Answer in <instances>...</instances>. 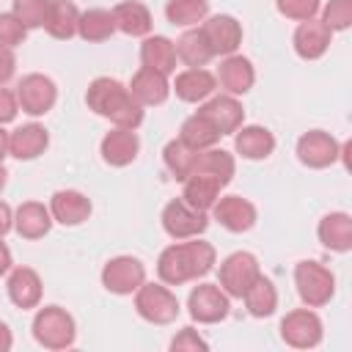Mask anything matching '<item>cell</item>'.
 <instances>
[{"label": "cell", "instance_id": "obj_8", "mask_svg": "<svg viewBox=\"0 0 352 352\" xmlns=\"http://www.w3.org/2000/svg\"><path fill=\"white\" fill-rule=\"evenodd\" d=\"M280 338L289 344V346H297V349H311L322 341V322L314 311L308 308H297V311H289L280 322Z\"/></svg>", "mask_w": 352, "mask_h": 352}, {"label": "cell", "instance_id": "obj_49", "mask_svg": "<svg viewBox=\"0 0 352 352\" xmlns=\"http://www.w3.org/2000/svg\"><path fill=\"white\" fill-rule=\"evenodd\" d=\"M6 179H8V173H6V168L0 165V192H3V187H6Z\"/></svg>", "mask_w": 352, "mask_h": 352}, {"label": "cell", "instance_id": "obj_42", "mask_svg": "<svg viewBox=\"0 0 352 352\" xmlns=\"http://www.w3.org/2000/svg\"><path fill=\"white\" fill-rule=\"evenodd\" d=\"M170 349H173V352H182V349H206V341H204L192 327H184V330L170 341Z\"/></svg>", "mask_w": 352, "mask_h": 352}, {"label": "cell", "instance_id": "obj_35", "mask_svg": "<svg viewBox=\"0 0 352 352\" xmlns=\"http://www.w3.org/2000/svg\"><path fill=\"white\" fill-rule=\"evenodd\" d=\"M220 138H223V135H220L201 113H192V116L182 124V135H179V140H184V143H187L190 148H195V151L212 148Z\"/></svg>", "mask_w": 352, "mask_h": 352}, {"label": "cell", "instance_id": "obj_6", "mask_svg": "<svg viewBox=\"0 0 352 352\" xmlns=\"http://www.w3.org/2000/svg\"><path fill=\"white\" fill-rule=\"evenodd\" d=\"M206 226H209L206 212L190 206L184 198L170 201V204H165V209H162V228H165V234L173 236V239H192V236L204 234Z\"/></svg>", "mask_w": 352, "mask_h": 352}, {"label": "cell", "instance_id": "obj_36", "mask_svg": "<svg viewBox=\"0 0 352 352\" xmlns=\"http://www.w3.org/2000/svg\"><path fill=\"white\" fill-rule=\"evenodd\" d=\"M206 14H209V0H168V6H165L168 22L179 25V28L198 25Z\"/></svg>", "mask_w": 352, "mask_h": 352}, {"label": "cell", "instance_id": "obj_17", "mask_svg": "<svg viewBox=\"0 0 352 352\" xmlns=\"http://www.w3.org/2000/svg\"><path fill=\"white\" fill-rule=\"evenodd\" d=\"M138 148H140V140L135 129H126V126H116L102 138V160L116 168L129 165L138 157Z\"/></svg>", "mask_w": 352, "mask_h": 352}, {"label": "cell", "instance_id": "obj_46", "mask_svg": "<svg viewBox=\"0 0 352 352\" xmlns=\"http://www.w3.org/2000/svg\"><path fill=\"white\" fill-rule=\"evenodd\" d=\"M11 270V250L6 248V242H0V275H6Z\"/></svg>", "mask_w": 352, "mask_h": 352}, {"label": "cell", "instance_id": "obj_23", "mask_svg": "<svg viewBox=\"0 0 352 352\" xmlns=\"http://www.w3.org/2000/svg\"><path fill=\"white\" fill-rule=\"evenodd\" d=\"M50 226H52V214H50V209H47L44 204H38V201H25V204L16 209V214H14V228H16V234L25 236V239H38V236H44V234L50 231Z\"/></svg>", "mask_w": 352, "mask_h": 352}, {"label": "cell", "instance_id": "obj_10", "mask_svg": "<svg viewBox=\"0 0 352 352\" xmlns=\"http://www.w3.org/2000/svg\"><path fill=\"white\" fill-rule=\"evenodd\" d=\"M146 280V270L135 256H116L102 270V283L113 294H132Z\"/></svg>", "mask_w": 352, "mask_h": 352}, {"label": "cell", "instance_id": "obj_25", "mask_svg": "<svg viewBox=\"0 0 352 352\" xmlns=\"http://www.w3.org/2000/svg\"><path fill=\"white\" fill-rule=\"evenodd\" d=\"M234 146H236V151H239L245 160H264V157L272 154L275 138H272L270 129H264V126H258V124H250V126H239V129H236Z\"/></svg>", "mask_w": 352, "mask_h": 352}, {"label": "cell", "instance_id": "obj_19", "mask_svg": "<svg viewBox=\"0 0 352 352\" xmlns=\"http://www.w3.org/2000/svg\"><path fill=\"white\" fill-rule=\"evenodd\" d=\"M47 143L50 135L41 124H25L8 135V154H14L16 160H36L38 154H44Z\"/></svg>", "mask_w": 352, "mask_h": 352}, {"label": "cell", "instance_id": "obj_11", "mask_svg": "<svg viewBox=\"0 0 352 352\" xmlns=\"http://www.w3.org/2000/svg\"><path fill=\"white\" fill-rule=\"evenodd\" d=\"M55 99H58V88L44 74H28L16 88V104L30 116H44L47 110H52Z\"/></svg>", "mask_w": 352, "mask_h": 352}, {"label": "cell", "instance_id": "obj_3", "mask_svg": "<svg viewBox=\"0 0 352 352\" xmlns=\"http://www.w3.org/2000/svg\"><path fill=\"white\" fill-rule=\"evenodd\" d=\"M294 286H297L300 300L308 308H319V305L330 302V297L336 292V278L319 261H300L294 267Z\"/></svg>", "mask_w": 352, "mask_h": 352}, {"label": "cell", "instance_id": "obj_5", "mask_svg": "<svg viewBox=\"0 0 352 352\" xmlns=\"http://www.w3.org/2000/svg\"><path fill=\"white\" fill-rule=\"evenodd\" d=\"M135 308L138 314L151 322V324H168L179 316V300L160 283H140L135 294Z\"/></svg>", "mask_w": 352, "mask_h": 352}, {"label": "cell", "instance_id": "obj_33", "mask_svg": "<svg viewBox=\"0 0 352 352\" xmlns=\"http://www.w3.org/2000/svg\"><path fill=\"white\" fill-rule=\"evenodd\" d=\"M190 173H209V176L220 179L223 184H228L231 176H234V157L223 148H204V151L195 154V162H192Z\"/></svg>", "mask_w": 352, "mask_h": 352}, {"label": "cell", "instance_id": "obj_16", "mask_svg": "<svg viewBox=\"0 0 352 352\" xmlns=\"http://www.w3.org/2000/svg\"><path fill=\"white\" fill-rule=\"evenodd\" d=\"M330 38H333V30L322 19H305L294 30V50H297L300 58L316 60V58H322L327 52Z\"/></svg>", "mask_w": 352, "mask_h": 352}, {"label": "cell", "instance_id": "obj_1", "mask_svg": "<svg viewBox=\"0 0 352 352\" xmlns=\"http://www.w3.org/2000/svg\"><path fill=\"white\" fill-rule=\"evenodd\" d=\"M85 102H88V107H91L96 116L110 118L116 126L138 129L140 121H143V104L129 94L126 85H121V82L113 80V77H96V80L88 85Z\"/></svg>", "mask_w": 352, "mask_h": 352}, {"label": "cell", "instance_id": "obj_21", "mask_svg": "<svg viewBox=\"0 0 352 352\" xmlns=\"http://www.w3.org/2000/svg\"><path fill=\"white\" fill-rule=\"evenodd\" d=\"M168 91H170L168 77L154 72V69H148V66L138 69L135 77H132V85H129V94L140 104H162L168 99Z\"/></svg>", "mask_w": 352, "mask_h": 352}, {"label": "cell", "instance_id": "obj_39", "mask_svg": "<svg viewBox=\"0 0 352 352\" xmlns=\"http://www.w3.org/2000/svg\"><path fill=\"white\" fill-rule=\"evenodd\" d=\"M322 22L330 30H346L352 25V0H330L322 11Z\"/></svg>", "mask_w": 352, "mask_h": 352}, {"label": "cell", "instance_id": "obj_15", "mask_svg": "<svg viewBox=\"0 0 352 352\" xmlns=\"http://www.w3.org/2000/svg\"><path fill=\"white\" fill-rule=\"evenodd\" d=\"M212 212H214V220L223 228L234 231V234H242V231L253 228V223H256V206L248 198H242V195L217 198L214 206H212Z\"/></svg>", "mask_w": 352, "mask_h": 352}, {"label": "cell", "instance_id": "obj_29", "mask_svg": "<svg viewBox=\"0 0 352 352\" xmlns=\"http://www.w3.org/2000/svg\"><path fill=\"white\" fill-rule=\"evenodd\" d=\"M113 19H116V30L126 36H146L151 30V11L138 0L118 3L113 8Z\"/></svg>", "mask_w": 352, "mask_h": 352}, {"label": "cell", "instance_id": "obj_2", "mask_svg": "<svg viewBox=\"0 0 352 352\" xmlns=\"http://www.w3.org/2000/svg\"><path fill=\"white\" fill-rule=\"evenodd\" d=\"M214 264V248L209 242L192 239V242H179L170 245L160 253L157 258V275L168 286H179L195 278H204Z\"/></svg>", "mask_w": 352, "mask_h": 352}, {"label": "cell", "instance_id": "obj_41", "mask_svg": "<svg viewBox=\"0 0 352 352\" xmlns=\"http://www.w3.org/2000/svg\"><path fill=\"white\" fill-rule=\"evenodd\" d=\"M28 28L14 16V14H0V44L3 47H16L22 44Z\"/></svg>", "mask_w": 352, "mask_h": 352}, {"label": "cell", "instance_id": "obj_18", "mask_svg": "<svg viewBox=\"0 0 352 352\" xmlns=\"http://www.w3.org/2000/svg\"><path fill=\"white\" fill-rule=\"evenodd\" d=\"M50 214L60 226H80L91 214V201L77 190H58L50 198Z\"/></svg>", "mask_w": 352, "mask_h": 352}, {"label": "cell", "instance_id": "obj_20", "mask_svg": "<svg viewBox=\"0 0 352 352\" xmlns=\"http://www.w3.org/2000/svg\"><path fill=\"white\" fill-rule=\"evenodd\" d=\"M316 234H319V242L327 250L346 253L352 248V217L344 214V212H330L319 220Z\"/></svg>", "mask_w": 352, "mask_h": 352}, {"label": "cell", "instance_id": "obj_27", "mask_svg": "<svg viewBox=\"0 0 352 352\" xmlns=\"http://www.w3.org/2000/svg\"><path fill=\"white\" fill-rule=\"evenodd\" d=\"M140 60H143V66L168 77L176 69V47L165 36H148L140 44Z\"/></svg>", "mask_w": 352, "mask_h": 352}, {"label": "cell", "instance_id": "obj_9", "mask_svg": "<svg viewBox=\"0 0 352 352\" xmlns=\"http://www.w3.org/2000/svg\"><path fill=\"white\" fill-rule=\"evenodd\" d=\"M190 316L201 324H214L228 316V294L217 283H201L190 292L187 300Z\"/></svg>", "mask_w": 352, "mask_h": 352}, {"label": "cell", "instance_id": "obj_32", "mask_svg": "<svg viewBox=\"0 0 352 352\" xmlns=\"http://www.w3.org/2000/svg\"><path fill=\"white\" fill-rule=\"evenodd\" d=\"M113 30H116L113 11H104V8H88L77 19V33L82 41H107Z\"/></svg>", "mask_w": 352, "mask_h": 352}, {"label": "cell", "instance_id": "obj_13", "mask_svg": "<svg viewBox=\"0 0 352 352\" xmlns=\"http://www.w3.org/2000/svg\"><path fill=\"white\" fill-rule=\"evenodd\" d=\"M338 154H341V148H338L336 138L322 129H311L297 140V157L308 168H327L338 160Z\"/></svg>", "mask_w": 352, "mask_h": 352}, {"label": "cell", "instance_id": "obj_47", "mask_svg": "<svg viewBox=\"0 0 352 352\" xmlns=\"http://www.w3.org/2000/svg\"><path fill=\"white\" fill-rule=\"evenodd\" d=\"M11 330H8V324H3L0 322V352H6V349H11Z\"/></svg>", "mask_w": 352, "mask_h": 352}, {"label": "cell", "instance_id": "obj_22", "mask_svg": "<svg viewBox=\"0 0 352 352\" xmlns=\"http://www.w3.org/2000/svg\"><path fill=\"white\" fill-rule=\"evenodd\" d=\"M217 80H220V85L231 96H236V94H248L250 91L256 74H253V66H250L248 58H242V55H226V60L217 69Z\"/></svg>", "mask_w": 352, "mask_h": 352}, {"label": "cell", "instance_id": "obj_37", "mask_svg": "<svg viewBox=\"0 0 352 352\" xmlns=\"http://www.w3.org/2000/svg\"><path fill=\"white\" fill-rule=\"evenodd\" d=\"M195 148H190L184 140H170L165 148H162V160H165V168L179 179L184 182L192 170V162H195Z\"/></svg>", "mask_w": 352, "mask_h": 352}, {"label": "cell", "instance_id": "obj_34", "mask_svg": "<svg viewBox=\"0 0 352 352\" xmlns=\"http://www.w3.org/2000/svg\"><path fill=\"white\" fill-rule=\"evenodd\" d=\"M173 47H176V58H179L184 66H190V69L206 66L209 58H212V50H209V44H206V38L201 36V30H187V33H182Z\"/></svg>", "mask_w": 352, "mask_h": 352}, {"label": "cell", "instance_id": "obj_44", "mask_svg": "<svg viewBox=\"0 0 352 352\" xmlns=\"http://www.w3.org/2000/svg\"><path fill=\"white\" fill-rule=\"evenodd\" d=\"M14 69H16V60H14L11 47H3L0 44V85H6L14 77Z\"/></svg>", "mask_w": 352, "mask_h": 352}, {"label": "cell", "instance_id": "obj_14", "mask_svg": "<svg viewBox=\"0 0 352 352\" xmlns=\"http://www.w3.org/2000/svg\"><path fill=\"white\" fill-rule=\"evenodd\" d=\"M198 113H201L220 135L236 132V129L242 126V121H245V110H242V104H239L231 94H226V96H212L206 104L198 107Z\"/></svg>", "mask_w": 352, "mask_h": 352}, {"label": "cell", "instance_id": "obj_31", "mask_svg": "<svg viewBox=\"0 0 352 352\" xmlns=\"http://www.w3.org/2000/svg\"><path fill=\"white\" fill-rule=\"evenodd\" d=\"M242 297H245V305H248L250 316H258V319L275 314V308H278V292H275L272 280L264 278V275H258V278L248 286V292H245Z\"/></svg>", "mask_w": 352, "mask_h": 352}, {"label": "cell", "instance_id": "obj_26", "mask_svg": "<svg viewBox=\"0 0 352 352\" xmlns=\"http://www.w3.org/2000/svg\"><path fill=\"white\" fill-rule=\"evenodd\" d=\"M226 184L220 182V179H214V176H209V173H190L187 179H184V201L190 204V206H195V209H212L214 206V201L220 198V190H223Z\"/></svg>", "mask_w": 352, "mask_h": 352}, {"label": "cell", "instance_id": "obj_4", "mask_svg": "<svg viewBox=\"0 0 352 352\" xmlns=\"http://www.w3.org/2000/svg\"><path fill=\"white\" fill-rule=\"evenodd\" d=\"M33 336L47 349H66L74 344V319L63 308L47 305L33 319Z\"/></svg>", "mask_w": 352, "mask_h": 352}, {"label": "cell", "instance_id": "obj_24", "mask_svg": "<svg viewBox=\"0 0 352 352\" xmlns=\"http://www.w3.org/2000/svg\"><path fill=\"white\" fill-rule=\"evenodd\" d=\"M8 297L16 308H36L41 300V278L30 267H16L8 278Z\"/></svg>", "mask_w": 352, "mask_h": 352}, {"label": "cell", "instance_id": "obj_40", "mask_svg": "<svg viewBox=\"0 0 352 352\" xmlns=\"http://www.w3.org/2000/svg\"><path fill=\"white\" fill-rule=\"evenodd\" d=\"M275 6L286 19H297V22L314 19L319 11V0H275Z\"/></svg>", "mask_w": 352, "mask_h": 352}, {"label": "cell", "instance_id": "obj_45", "mask_svg": "<svg viewBox=\"0 0 352 352\" xmlns=\"http://www.w3.org/2000/svg\"><path fill=\"white\" fill-rule=\"evenodd\" d=\"M11 226H14L11 206H8L6 201H0V236H3V234H8V231H11Z\"/></svg>", "mask_w": 352, "mask_h": 352}, {"label": "cell", "instance_id": "obj_38", "mask_svg": "<svg viewBox=\"0 0 352 352\" xmlns=\"http://www.w3.org/2000/svg\"><path fill=\"white\" fill-rule=\"evenodd\" d=\"M50 11V0H14V16L30 30V28H44Z\"/></svg>", "mask_w": 352, "mask_h": 352}, {"label": "cell", "instance_id": "obj_48", "mask_svg": "<svg viewBox=\"0 0 352 352\" xmlns=\"http://www.w3.org/2000/svg\"><path fill=\"white\" fill-rule=\"evenodd\" d=\"M6 154H8V132L0 129V162H3Z\"/></svg>", "mask_w": 352, "mask_h": 352}, {"label": "cell", "instance_id": "obj_7", "mask_svg": "<svg viewBox=\"0 0 352 352\" xmlns=\"http://www.w3.org/2000/svg\"><path fill=\"white\" fill-rule=\"evenodd\" d=\"M261 275L258 270V261L253 253L248 250H236L231 253L228 258H223L220 264V289L228 294V297H242L248 292V286Z\"/></svg>", "mask_w": 352, "mask_h": 352}, {"label": "cell", "instance_id": "obj_43", "mask_svg": "<svg viewBox=\"0 0 352 352\" xmlns=\"http://www.w3.org/2000/svg\"><path fill=\"white\" fill-rule=\"evenodd\" d=\"M14 116H16V96L0 85V124L14 121Z\"/></svg>", "mask_w": 352, "mask_h": 352}, {"label": "cell", "instance_id": "obj_12", "mask_svg": "<svg viewBox=\"0 0 352 352\" xmlns=\"http://www.w3.org/2000/svg\"><path fill=\"white\" fill-rule=\"evenodd\" d=\"M198 30L206 38L212 55H234L236 47L242 44V25L228 14L209 16Z\"/></svg>", "mask_w": 352, "mask_h": 352}, {"label": "cell", "instance_id": "obj_30", "mask_svg": "<svg viewBox=\"0 0 352 352\" xmlns=\"http://www.w3.org/2000/svg\"><path fill=\"white\" fill-rule=\"evenodd\" d=\"M77 19H80V11L72 0H50V11H47V33L52 38H72L77 33Z\"/></svg>", "mask_w": 352, "mask_h": 352}, {"label": "cell", "instance_id": "obj_28", "mask_svg": "<svg viewBox=\"0 0 352 352\" xmlns=\"http://www.w3.org/2000/svg\"><path fill=\"white\" fill-rule=\"evenodd\" d=\"M173 91L182 102H204L214 91V77L206 69H184L173 80Z\"/></svg>", "mask_w": 352, "mask_h": 352}]
</instances>
